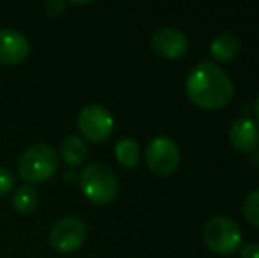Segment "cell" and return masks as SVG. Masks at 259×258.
I'll return each mask as SVG.
<instances>
[{
	"label": "cell",
	"instance_id": "obj_1",
	"mask_svg": "<svg viewBox=\"0 0 259 258\" xmlns=\"http://www.w3.org/2000/svg\"><path fill=\"white\" fill-rule=\"evenodd\" d=\"M185 92L196 106L205 110H221L231 103L235 87L217 64L201 62L189 72L185 80Z\"/></svg>",
	"mask_w": 259,
	"mask_h": 258
},
{
	"label": "cell",
	"instance_id": "obj_2",
	"mask_svg": "<svg viewBox=\"0 0 259 258\" xmlns=\"http://www.w3.org/2000/svg\"><path fill=\"white\" fill-rule=\"evenodd\" d=\"M58 170V152L48 143H35L18 158V175L30 186L53 177Z\"/></svg>",
	"mask_w": 259,
	"mask_h": 258
},
{
	"label": "cell",
	"instance_id": "obj_3",
	"mask_svg": "<svg viewBox=\"0 0 259 258\" xmlns=\"http://www.w3.org/2000/svg\"><path fill=\"white\" fill-rule=\"evenodd\" d=\"M79 186L87 200L96 205H106L113 202L118 193V179L115 172L104 163H90L79 173Z\"/></svg>",
	"mask_w": 259,
	"mask_h": 258
},
{
	"label": "cell",
	"instance_id": "obj_4",
	"mask_svg": "<svg viewBox=\"0 0 259 258\" xmlns=\"http://www.w3.org/2000/svg\"><path fill=\"white\" fill-rule=\"evenodd\" d=\"M203 241L217 255H231L242 244V230L231 217L215 216L203 227Z\"/></svg>",
	"mask_w": 259,
	"mask_h": 258
},
{
	"label": "cell",
	"instance_id": "obj_5",
	"mask_svg": "<svg viewBox=\"0 0 259 258\" xmlns=\"http://www.w3.org/2000/svg\"><path fill=\"white\" fill-rule=\"evenodd\" d=\"M145 161L150 172L159 177H167L180 165V147L169 136H155L145 151Z\"/></svg>",
	"mask_w": 259,
	"mask_h": 258
},
{
	"label": "cell",
	"instance_id": "obj_6",
	"mask_svg": "<svg viewBox=\"0 0 259 258\" xmlns=\"http://www.w3.org/2000/svg\"><path fill=\"white\" fill-rule=\"evenodd\" d=\"M115 128L111 112L103 104H87L78 114V129L89 141L101 143L108 140Z\"/></svg>",
	"mask_w": 259,
	"mask_h": 258
},
{
	"label": "cell",
	"instance_id": "obj_7",
	"mask_svg": "<svg viewBox=\"0 0 259 258\" xmlns=\"http://www.w3.org/2000/svg\"><path fill=\"white\" fill-rule=\"evenodd\" d=\"M87 225L78 216H65L58 219L50 232V244L58 253H72L87 241Z\"/></svg>",
	"mask_w": 259,
	"mask_h": 258
},
{
	"label": "cell",
	"instance_id": "obj_8",
	"mask_svg": "<svg viewBox=\"0 0 259 258\" xmlns=\"http://www.w3.org/2000/svg\"><path fill=\"white\" fill-rule=\"evenodd\" d=\"M152 48L164 59H180L187 53L189 39L173 27H160L152 34Z\"/></svg>",
	"mask_w": 259,
	"mask_h": 258
},
{
	"label": "cell",
	"instance_id": "obj_9",
	"mask_svg": "<svg viewBox=\"0 0 259 258\" xmlns=\"http://www.w3.org/2000/svg\"><path fill=\"white\" fill-rule=\"evenodd\" d=\"M30 53L27 35L14 28H0V64L14 65L23 62Z\"/></svg>",
	"mask_w": 259,
	"mask_h": 258
},
{
	"label": "cell",
	"instance_id": "obj_10",
	"mask_svg": "<svg viewBox=\"0 0 259 258\" xmlns=\"http://www.w3.org/2000/svg\"><path fill=\"white\" fill-rule=\"evenodd\" d=\"M229 143L240 152H254L259 145V124L249 117H240L229 129Z\"/></svg>",
	"mask_w": 259,
	"mask_h": 258
},
{
	"label": "cell",
	"instance_id": "obj_11",
	"mask_svg": "<svg viewBox=\"0 0 259 258\" xmlns=\"http://www.w3.org/2000/svg\"><path fill=\"white\" fill-rule=\"evenodd\" d=\"M240 53V41L233 34H221L211 41L210 55L217 62H233Z\"/></svg>",
	"mask_w": 259,
	"mask_h": 258
},
{
	"label": "cell",
	"instance_id": "obj_12",
	"mask_svg": "<svg viewBox=\"0 0 259 258\" xmlns=\"http://www.w3.org/2000/svg\"><path fill=\"white\" fill-rule=\"evenodd\" d=\"M60 156L67 166H79L89 156V147L83 138L69 134L60 145Z\"/></svg>",
	"mask_w": 259,
	"mask_h": 258
},
{
	"label": "cell",
	"instance_id": "obj_13",
	"mask_svg": "<svg viewBox=\"0 0 259 258\" xmlns=\"http://www.w3.org/2000/svg\"><path fill=\"white\" fill-rule=\"evenodd\" d=\"M39 205V193L34 186L23 184L13 195V207L20 214H32Z\"/></svg>",
	"mask_w": 259,
	"mask_h": 258
},
{
	"label": "cell",
	"instance_id": "obj_14",
	"mask_svg": "<svg viewBox=\"0 0 259 258\" xmlns=\"http://www.w3.org/2000/svg\"><path fill=\"white\" fill-rule=\"evenodd\" d=\"M115 158L125 168H134L140 161V147L133 138H120L115 143Z\"/></svg>",
	"mask_w": 259,
	"mask_h": 258
},
{
	"label": "cell",
	"instance_id": "obj_15",
	"mask_svg": "<svg viewBox=\"0 0 259 258\" xmlns=\"http://www.w3.org/2000/svg\"><path fill=\"white\" fill-rule=\"evenodd\" d=\"M243 217L252 227L259 228V190L247 195L245 202H243Z\"/></svg>",
	"mask_w": 259,
	"mask_h": 258
},
{
	"label": "cell",
	"instance_id": "obj_16",
	"mask_svg": "<svg viewBox=\"0 0 259 258\" xmlns=\"http://www.w3.org/2000/svg\"><path fill=\"white\" fill-rule=\"evenodd\" d=\"M14 186V175L11 170L0 168V196L7 195Z\"/></svg>",
	"mask_w": 259,
	"mask_h": 258
},
{
	"label": "cell",
	"instance_id": "obj_17",
	"mask_svg": "<svg viewBox=\"0 0 259 258\" xmlns=\"http://www.w3.org/2000/svg\"><path fill=\"white\" fill-rule=\"evenodd\" d=\"M65 7H67L65 0H48V2L45 4V11L48 16H60L65 11Z\"/></svg>",
	"mask_w": 259,
	"mask_h": 258
},
{
	"label": "cell",
	"instance_id": "obj_18",
	"mask_svg": "<svg viewBox=\"0 0 259 258\" xmlns=\"http://www.w3.org/2000/svg\"><path fill=\"white\" fill-rule=\"evenodd\" d=\"M242 258H259V242H249L243 246Z\"/></svg>",
	"mask_w": 259,
	"mask_h": 258
},
{
	"label": "cell",
	"instance_id": "obj_19",
	"mask_svg": "<svg viewBox=\"0 0 259 258\" xmlns=\"http://www.w3.org/2000/svg\"><path fill=\"white\" fill-rule=\"evenodd\" d=\"M76 180V179H79V175H76L74 172H72V170H67V172H65V180Z\"/></svg>",
	"mask_w": 259,
	"mask_h": 258
},
{
	"label": "cell",
	"instance_id": "obj_20",
	"mask_svg": "<svg viewBox=\"0 0 259 258\" xmlns=\"http://www.w3.org/2000/svg\"><path fill=\"white\" fill-rule=\"evenodd\" d=\"M254 110H256V117H257V122H259V94H257V99H256V106H254Z\"/></svg>",
	"mask_w": 259,
	"mask_h": 258
}]
</instances>
